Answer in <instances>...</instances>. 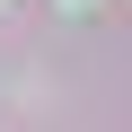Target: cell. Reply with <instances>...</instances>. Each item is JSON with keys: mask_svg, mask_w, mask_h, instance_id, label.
<instances>
[{"mask_svg": "<svg viewBox=\"0 0 132 132\" xmlns=\"http://www.w3.org/2000/svg\"><path fill=\"white\" fill-rule=\"evenodd\" d=\"M62 9H88V0H62Z\"/></svg>", "mask_w": 132, "mask_h": 132, "instance_id": "cell-1", "label": "cell"}]
</instances>
